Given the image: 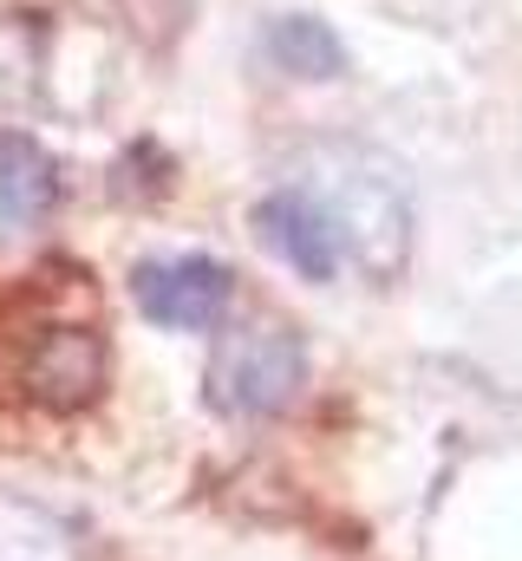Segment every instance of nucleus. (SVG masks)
Masks as SVG:
<instances>
[{"mask_svg":"<svg viewBox=\"0 0 522 561\" xmlns=\"http://www.w3.org/2000/svg\"><path fill=\"white\" fill-rule=\"evenodd\" d=\"M130 294L144 307L150 327H170V333H209L236 294V275L216 262V255H157L130 275Z\"/></svg>","mask_w":522,"mask_h":561,"instance_id":"2","label":"nucleus"},{"mask_svg":"<svg viewBox=\"0 0 522 561\" xmlns=\"http://www.w3.org/2000/svg\"><path fill=\"white\" fill-rule=\"evenodd\" d=\"M59 170L33 138H0V236H26L53 216Z\"/></svg>","mask_w":522,"mask_h":561,"instance_id":"4","label":"nucleus"},{"mask_svg":"<svg viewBox=\"0 0 522 561\" xmlns=\"http://www.w3.org/2000/svg\"><path fill=\"white\" fill-rule=\"evenodd\" d=\"M209 386H216V405L223 412H242V419L281 412L307 386V346L281 320H249V327L223 333L216 366H209Z\"/></svg>","mask_w":522,"mask_h":561,"instance_id":"1","label":"nucleus"},{"mask_svg":"<svg viewBox=\"0 0 522 561\" xmlns=\"http://www.w3.org/2000/svg\"><path fill=\"white\" fill-rule=\"evenodd\" d=\"M256 229L261 242L307 280H333L347 268V229L333 222V209L307 190V183H281L274 196L256 203Z\"/></svg>","mask_w":522,"mask_h":561,"instance_id":"3","label":"nucleus"},{"mask_svg":"<svg viewBox=\"0 0 522 561\" xmlns=\"http://www.w3.org/2000/svg\"><path fill=\"white\" fill-rule=\"evenodd\" d=\"M99 373H105V359H99V346L86 340V333H46V346L33 353V366H26V386L39 392V399H53V405H79L92 386H99Z\"/></svg>","mask_w":522,"mask_h":561,"instance_id":"5","label":"nucleus"},{"mask_svg":"<svg viewBox=\"0 0 522 561\" xmlns=\"http://www.w3.org/2000/svg\"><path fill=\"white\" fill-rule=\"evenodd\" d=\"M268 53H274V66L294 72V79H340V72H347L340 33H333L327 20H314V13H281V20L268 26Z\"/></svg>","mask_w":522,"mask_h":561,"instance_id":"6","label":"nucleus"}]
</instances>
